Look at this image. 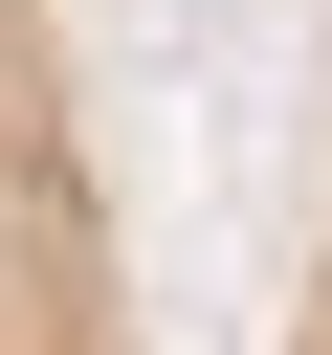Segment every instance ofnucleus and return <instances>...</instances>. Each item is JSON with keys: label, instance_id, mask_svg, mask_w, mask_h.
I'll return each instance as SVG.
<instances>
[{"label": "nucleus", "instance_id": "1", "mask_svg": "<svg viewBox=\"0 0 332 355\" xmlns=\"http://www.w3.org/2000/svg\"><path fill=\"white\" fill-rule=\"evenodd\" d=\"M0 355H155L133 178H111L89 22L66 0H0Z\"/></svg>", "mask_w": 332, "mask_h": 355}, {"label": "nucleus", "instance_id": "2", "mask_svg": "<svg viewBox=\"0 0 332 355\" xmlns=\"http://www.w3.org/2000/svg\"><path fill=\"white\" fill-rule=\"evenodd\" d=\"M266 355H332V155H310V222H288V288H266Z\"/></svg>", "mask_w": 332, "mask_h": 355}]
</instances>
